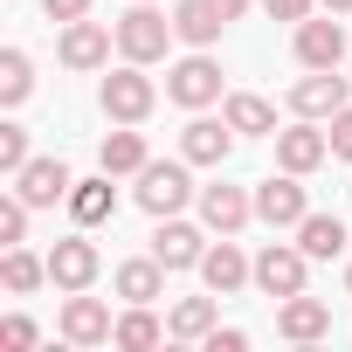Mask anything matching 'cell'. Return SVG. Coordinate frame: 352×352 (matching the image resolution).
Here are the masks:
<instances>
[{
  "label": "cell",
  "instance_id": "52a82bcc",
  "mask_svg": "<svg viewBox=\"0 0 352 352\" xmlns=\"http://www.w3.org/2000/svg\"><path fill=\"white\" fill-rule=\"evenodd\" d=\"M97 270H104V256H97V242H90V228H76V235H63L56 249H49V283L69 297V290H90L97 283Z\"/></svg>",
  "mask_w": 352,
  "mask_h": 352
},
{
  "label": "cell",
  "instance_id": "cb8c5ba5",
  "mask_svg": "<svg viewBox=\"0 0 352 352\" xmlns=\"http://www.w3.org/2000/svg\"><path fill=\"white\" fill-rule=\"evenodd\" d=\"M221 28H228V21L208 8V0H180V8H173V35H180L187 49H214Z\"/></svg>",
  "mask_w": 352,
  "mask_h": 352
},
{
  "label": "cell",
  "instance_id": "6da1fadb",
  "mask_svg": "<svg viewBox=\"0 0 352 352\" xmlns=\"http://www.w3.org/2000/svg\"><path fill=\"white\" fill-rule=\"evenodd\" d=\"M131 201H138V208H145L152 221H166V214H180L187 201H201V187H194L187 159H145V173H138Z\"/></svg>",
  "mask_w": 352,
  "mask_h": 352
},
{
  "label": "cell",
  "instance_id": "8d00e7d4",
  "mask_svg": "<svg viewBox=\"0 0 352 352\" xmlns=\"http://www.w3.org/2000/svg\"><path fill=\"white\" fill-rule=\"evenodd\" d=\"M318 8H324V14H352V0H318Z\"/></svg>",
  "mask_w": 352,
  "mask_h": 352
},
{
  "label": "cell",
  "instance_id": "83f0119b",
  "mask_svg": "<svg viewBox=\"0 0 352 352\" xmlns=\"http://www.w3.org/2000/svg\"><path fill=\"white\" fill-rule=\"evenodd\" d=\"M28 90H35V63H28V49H0V104H28Z\"/></svg>",
  "mask_w": 352,
  "mask_h": 352
},
{
  "label": "cell",
  "instance_id": "74e56055",
  "mask_svg": "<svg viewBox=\"0 0 352 352\" xmlns=\"http://www.w3.org/2000/svg\"><path fill=\"white\" fill-rule=\"evenodd\" d=\"M345 290H352V263H345Z\"/></svg>",
  "mask_w": 352,
  "mask_h": 352
},
{
  "label": "cell",
  "instance_id": "d6a6232c",
  "mask_svg": "<svg viewBox=\"0 0 352 352\" xmlns=\"http://www.w3.org/2000/svg\"><path fill=\"white\" fill-rule=\"evenodd\" d=\"M311 8H318V0H263L270 21H311Z\"/></svg>",
  "mask_w": 352,
  "mask_h": 352
},
{
  "label": "cell",
  "instance_id": "ffe728a7",
  "mask_svg": "<svg viewBox=\"0 0 352 352\" xmlns=\"http://www.w3.org/2000/svg\"><path fill=\"white\" fill-rule=\"evenodd\" d=\"M63 208H69V221H76V228H104V221L118 214V187H111V173L97 166V180H76Z\"/></svg>",
  "mask_w": 352,
  "mask_h": 352
},
{
  "label": "cell",
  "instance_id": "4fadbf2b",
  "mask_svg": "<svg viewBox=\"0 0 352 352\" xmlns=\"http://www.w3.org/2000/svg\"><path fill=\"white\" fill-rule=\"evenodd\" d=\"M201 221H208L214 235H242V228L256 221V194H249V187L214 180V187H201Z\"/></svg>",
  "mask_w": 352,
  "mask_h": 352
},
{
  "label": "cell",
  "instance_id": "f546056e",
  "mask_svg": "<svg viewBox=\"0 0 352 352\" xmlns=\"http://www.w3.org/2000/svg\"><path fill=\"white\" fill-rule=\"evenodd\" d=\"M28 214H35V208H28L21 194H0V242H8V249L28 242Z\"/></svg>",
  "mask_w": 352,
  "mask_h": 352
},
{
  "label": "cell",
  "instance_id": "e0dca14e",
  "mask_svg": "<svg viewBox=\"0 0 352 352\" xmlns=\"http://www.w3.org/2000/svg\"><path fill=\"white\" fill-rule=\"evenodd\" d=\"M152 256H159L166 270H201V256H208V235H201L194 221H180V214H166V221L152 228Z\"/></svg>",
  "mask_w": 352,
  "mask_h": 352
},
{
  "label": "cell",
  "instance_id": "7a4b0ae2",
  "mask_svg": "<svg viewBox=\"0 0 352 352\" xmlns=\"http://www.w3.org/2000/svg\"><path fill=\"white\" fill-rule=\"evenodd\" d=\"M173 42H180V35H173V14H159L152 0H138V8L118 14V56L124 63H145L152 69V63H166Z\"/></svg>",
  "mask_w": 352,
  "mask_h": 352
},
{
  "label": "cell",
  "instance_id": "603a6c76",
  "mask_svg": "<svg viewBox=\"0 0 352 352\" xmlns=\"http://www.w3.org/2000/svg\"><path fill=\"white\" fill-rule=\"evenodd\" d=\"M214 324H221L214 290H208V297H180V304L166 311V331H173V338H187V345H208V331H214Z\"/></svg>",
  "mask_w": 352,
  "mask_h": 352
},
{
  "label": "cell",
  "instance_id": "8fae6325",
  "mask_svg": "<svg viewBox=\"0 0 352 352\" xmlns=\"http://www.w3.org/2000/svg\"><path fill=\"white\" fill-rule=\"evenodd\" d=\"M331 159V131H318V118H297L276 131V166L283 173H318Z\"/></svg>",
  "mask_w": 352,
  "mask_h": 352
},
{
  "label": "cell",
  "instance_id": "7c38bea8",
  "mask_svg": "<svg viewBox=\"0 0 352 352\" xmlns=\"http://www.w3.org/2000/svg\"><path fill=\"white\" fill-rule=\"evenodd\" d=\"M111 331H118V318H111V304L104 297H83V290H69L63 297V338L69 345H111Z\"/></svg>",
  "mask_w": 352,
  "mask_h": 352
},
{
  "label": "cell",
  "instance_id": "f1b7e54d",
  "mask_svg": "<svg viewBox=\"0 0 352 352\" xmlns=\"http://www.w3.org/2000/svg\"><path fill=\"white\" fill-rule=\"evenodd\" d=\"M28 159H35V152H28V124H0V173L14 180Z\"/></svg>",
  "mask_w": 352,
  "mask_h": 352
},
{
  "label": "cell",
  "instance_id": "d6986e66",
  "mask_svg": "<svg viewBox=\"0 0 352 352\" xmlns=\"http://www.w3.org/2000/svg\"><path fill=\"white\" fill-rule=\"evenodd\" d=\"M166 276H173V270H166L159 256H131V263L111 270V290H118L124 304H159V297H166Z\"/></svg>",
  "mask_w": 352,
  "mask_h": 352
},
{
  "label": "cell",
  "instance_id": "1f68e13d",
  "mask_svg": "<svg viewBox=\"0 0 352 352\" xmlns=\"http://www.w3.org/2000/svg\"><path fill=\"white\" fill-rule=\"evenodd\" d=\"M324 131H331V159H352V104H345V111H338Z\"/></svg>",
  "mask_w": 352,
  "mask_h": 352
},
{
  "label": "cell",
  "instance_id": "9c48e42d",
  "mask_svg": "<svg viewBox=\"0 0 352 352\" xmlns=\"http://www.w3.org/2000/svg\"><path fill=\"white\" fill-rule=\"evenodd\" d=\"M304 214H311V201H304V173H270V180H256V221L297 228Z\"/></svg>",
  "mask_w": 352,
  "mask_h": 352
},
{
  "label": "cell",
  "instance_id": "4316f807",
  "mask_svg": "<svg viewBox=\"0 0 352 352\" xmlns=\"http://www.w3.org/2000/svg\"><path fill=\"white\" fill-rule=\"evenodd\" d=\"M159 338H173V331L152 318V304H131V311L118 318V331H111V345H118V352H152Z\"/></svg>",
  "mask_w": 352,
  "mask_h": 352
},
{
  "label": "cell",
  "instance_id": "484cf974",
  "mask_svg": "<svg viewBox=\"0 0 352 352\" xmlns=\"http://www.w3.org/2000/svg\"><path fill=\"white\" fill-rule=\"evenodd\" d=\"M0 283H8L14 297H35L42 283H49V256H35V249H8V256H0Z\"/></svg>",
  "mask_w": 352,
  "mask_h": 352
},
{
  "label": "cell",
  "instance_id": "836d02e7",
  "mask_svg": "<svg viewBox=\"0 0 352 352\" xmlns=\"http://www.w3.org/2000/svg\"><path fill=\"white\" fill-rule=\"evenodd\" d=\"M242 345H249L242 324H214V331H208V352H242Z\"/></svg>",
  "mask_w": 352,
  "mask_h": 352
},
{
  "label": "cell",
  "instance_id": "d590c367",
  "mask_svg": "<svg viewBox=\"0 0 352 352\" xmlns=\"http://www.w3.org/2000/svg\"><path fill=\"white\" fill-rule=\"evenodd\" d=\"M208 8H214L221 21H242V14H249V0H208Z\"/></svg>",
  "mask_w": 352,
  "mask_h": 352
},
{
  "label": "cell",
  "instance_id": "277c9868",
  "mask_svg": "<svg viewBox=\"0 0 352 352\" xmlns=\"http://www.w3.org/2000/svg\"><path fill=\"white\" fill-rule=\"evenodd\" d=\"M166 104H180V111H208V104H221V63H214L208 49L180 56V63L166 69Z\"/></svg>",
  "mask_w": 352,
  "mask_h": 352
},
{
  "label": "cell",
  "instance_id": "8992f818",
  "mask_svg": "<svg viewBox=\"0 0 352 352\" xmlns=\"http://www.w3.org/2000/svg\"><path fill=\"white\" fill-rule=\"evenodd\" d=\"M345 104H352V76H338V69H311V76H297V83H290V111H297V118L331 124Z\"/></svg>",
  "mask_w": 352,
  "mask_h": 352
},
{
  "label": "cell",
  "instance_id": "7402d4cb",
  "mask_svg": "<svg viewBox=\"0 0 352 352\" xmlns=\"http://www.w3.org/2000/svg\"><path fill=\"white\" fill-rule=\"evenodd\" d=\"M221 118H228L242 138H276V104L256 97V90H228V97H221Z\"/></svg>",
  "mask_w": 352,
  "mask_h": 352
},
{
  "label": "cell",
  "instance_id": "5b68a950",
  "mask_svg": "<svg viewBox=\"0 0 352 352\" xmlns=\"http://www.w3.org/2000/svg\"><path fill=\"white\" fill-rule=\"evenodd\" d=\"M304 276H311V256H304L297 242H263V249H256V290H263V297L283 304V297L304 290Z\"/></svg>",
  "mask_w": 352,
  "mask_h": 352
},
{
  "label": "cell",
  "instance_id": "9a60e30c",
  "mask_svg": "<svg viewBox=\"0 0 352 352\" xmlns=\"http://www.w3.org/2000/svg\"><path fill=\"white\" fill-rule=\"evenodd\" d=\"M201 283H208L214 297H235L242 283H256V256H242V249L221 235V242H208V256H201Z\"/></svg>",
  "mask_w": 352,
  "mask_h": 352
},
{
  "label": "cell",
  "instance_id": "ac0fdd59",
  "mask_svg": "<svg viewBox=\"0 0 352 352\" xmlns=\"http://www.w3.org/2000/svg\"><path fill=\"white\" fill-rule=\"evenodd\" d=\"M297 63H304V69H338V63H345V28H338V14L297 21Z\"/></svg>",
  "mask_w": 352,
  "mask_h": 352
},
{
  "label": "cell",
  "instance_id": "2e32d148",
  "mask_svg": "<svg viewBox=\"0 0 352 352\" xmlns=\"http://www.w3.org/2000/svg\"><path fill=\"white\" fill-rule=\"evenodd\" d=\"M69 187H76V173H69L63 159H28V166L14 173V194H21L28 208H56V201H69Z\"/></svg>",
  "mask_w": 352,
  "mask_h": 352
},
{
  "label": "cell",
  "instance_id": "ba28073f",
  "mask_svg": "<svg viewBox=\"0 0 352 352\" xmlns=\"http://www.w3.org/2000/svg\"><path fill=\"white\" fill-rule=\"evenodd\" d=\"M111 42H118V28H104V21H63V42H56V56H63V69H111Z\"/></svg>",
  "mask_w": 352,
  "mask_h": 352
},
{
  "label": "cell",
  "instance_id": "e575fe53",
  "mask_svg": "<svg viewBox=\"0 0 352 352\" xmlns=\"http://www.w3.org/2000/svg\"><path fill=\"white\" fill-rule=\"evenodd\" d=\"M42 14H49V21H83L90 0H42Z\"/></svg>",
  "mask_w": 352,
  "mask_h": 352
},
{
  "label": "cell",
  "instance_id": "d4e9b609",
  "mask_svg": "<svg viewBox=\"0 0 352 352\" xmlns=\"http://www.w3.org/2000/svg\"><path fill=\"white\" fill-rule=\"evenodd\" d=\"M290 235H297V249H304L311 263H331V256L345 249V221H338V214H304Z\"/></svg>",
  "mask_w": 352,
  "mask_h": 352
},
{
  "label": "cell",
  "instance_id": "3957f363",
  "mask_svg": "<svg viewBox=\"0 0 352 352\" xmlns=\"http://www.w3.org/2000/svg\"><path fill=\"white\" fill-rule=\"evenodd\" d=\"M97 104H104L111 124H145V118L159 111V83L145 76V63H124V69H111V76L97 83Z\"/></svg>",
  "mask_w": 352,
  "mask_h": 352
},
{
  "label": "cell",
  "instance_id": "30bf717a",
  "mask_svg": "<svg viewBox=\"0 0 352 352\" xmlns=\"http://www.w3.org/2000/svg\"><path fill=\"white\" fill-rule=\"evenodd\" d=\"M235 138H242V131H235L228 118H201V111H194L187 131H180V159H187V166H228Z\"/></svg>",
  "mask_w": 352,
  "mask_h": 352
},
{
  "label": "cell",
  "instance_id": "4dcf8cb0",
  "mask_svg": "<svg viewBox=\"0 0 352 352\" xmlns=\"http://www.w3.org/2000/svg\"><path fill=\"white\" fill-rule=\"evenodd\" d=\"M35 338H42L35 318H21V311H14V318H0V345H8V352H28Z\"/></svg>",
  "mask_w": 352,
  "mask_h": 352
},
{
  "label": "cell",
  "instance_id": "5bb4252c",
  "mask_svg": "<svg viewBox=\"0 0 352 352\" xmlns=\"http://www.w3.org/2000/svg\"><path fill=\"white\" fill-rule=\"evenodd\" d=\"M276 338H290V345H318V338H331V304L324 297H283L276 304Z\"/></svg>",
  "mask_w": 352,
  "mask_h": 352
},
{
  "label": "cell",
  "instance_id": "44dd1931",
  "mask_svg": "<svg viewBox=\"0 0 352 352\" xmlns=\"http://www.w3.org/2000/svg\"><path fill=\"white\" fill-rule=\"evenodd\" d=\"M145 159H152V152H145V131H138V124H118V131L97 145V166L111 173V180H138Z\"/></svg>",
  "mask_w": 352,
  "mask_h": 352
}]
</instances>
